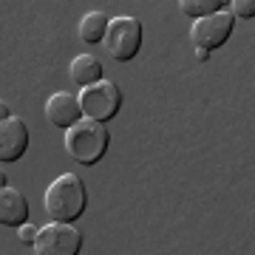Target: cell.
<instances>
[{
  "label": "cell",
  "instance_id": "obj_2",
  "mask_svg": "<svg viewBox=\"0 0 255 255\" xmlns=\"http://www.w3.org/2000/svg\"><path fill=\"white\" fill-rule=\"evenodd\" d=\"M108 142H111L108 128L102 122H94V119H80L77 125L65 130V150L74 162L85 164V167L97 164L105 156Z\"/></svg>",
  "mask_w": 255,
  "mask_h": 255
},
{
  "label": "cell",
  "instance_id": "obj_11",
  "mask_svg": "<svg viewBox=\"0 0 255 255\" xmlns=\"http://www.w3.org/2000/svg\"><path fill=\"white\" fill-rule=\"evenodd\" d=\"M108 23H111V20L105 17L102 11H88V14L80 20V40L85 43V46H94V43L105 40Z\"/></svg>",
  "mask_w": 255,
  "mask_h": 255
},
{
  "label": "cell",
  "instance_id": "obj_15",
  "mask_svg": "<svg viewBox=\"0 0 255 255\" xmlns=\"http://www.w3.org/2000/svg\"><path fill=\"white\" fill-rule=\"evenodd\" d=\"M6 119H11V108L0 100V122H6Z\"/></svg>",
  "mask_w": 255,
  "mask_h": 255
},
{
  "label": "cell",
  "instance_id": "obj_14",
  "mask_svg": "<svg viewBox=\"0 0 255 255\" xmlns=\"http://www.w3.org/2000/svg\"><path fill=\"white\" fill-rule=\"evenodd\" d=\"M37 233H40V227H34V224H23V227H17V238L23 241V244H31L34 247V241H37Z\"/></svg>",
  "mask_w": 255,
  "mask_h": 255
},
{
  "label": "cell",
  "instance_id": "obj_5",
  "mask_svg": "<svg viewBox=\"0 0 255 255\" xmlns=\"http://www.w3.org/2000/svg\"><path fill=\"white\" fill-rule=\"evenodd\" d=\"M82 250V233L71 224H48L37 233L34 255H80Z\"/></svg>",
  "mask_w": 255,
  "mask_h": 255
},
{
  "label": "cell",
  "instance_id": "obj_6",
  "mask_svg": "<svg viewBox=\"0 0 255 255\" xmlns=\"http://www.w3.org/2000/svg\"><path fill=\"white\" fill-rule=\"evenodd\" d=\"M233 34V14L227 9L216 11L210 17H201L190 26V40L193 46L201 48V51H213V48L224 46Z\"/></svg>",
  "mask_w": 255,
  "mask_h": 255
},
{
  "label": "cell",
  "instance_id": "obj_4",
  "mask_svg": "<svg viewBox=\"0 0 255 255\" xmlns=\"http://www.w3.org/2000/svg\"><path fill=\"white\" fill-rule=\"evenodd\" d=\"M105 51H108L117 63H130L142 48V23L136 17H114L105 31Z\"/></svg>",
  "mask_w": 255,
  "mask_h": 255
},
{
  "label": "cell",
  "instance_id": "obj_13",
  "mask_svg": "<svg viewBox=\"0 0 255 255\" xmlns=\"http://www.w3.org/2000/svg\"><path fill=\"white\" fill-rule=\"evenodd\" d=\"M230 14H233V20L236 17L253 20L255 17V3L253 0H233V3H230Z\"/></svg>",
  "mask_w": 255,
  "mask_h": 255
},
{
  "label": "cell",
  "instance_id": "obj_3",
  "mask_svg": "<svg viewBox=\"0 0 255 255\" xmlns=\"http://www.w3.org/2000/svg\"><path fill=\"white\" fill-rule=\"evenodd\" d=\"M77 100H80L82 117L102 122V125L117 117L119 108H122V91H119L117 82H108V80H100L88 85V88H82Z\"/></svg>",
  "mask_w": 255,
  "mask_h": 255
},
{
  "label": "cell",
  "instance_id": "obj_10",
  "mask_svg": "<svg viewBox=\"0 0 255 255\" xmlns=\"http://www.w3.org/2000/svg\"><path fill=\"white\" fill-rule=\"evenodd\" d=\"M102 63L94 54H80L71 60V80L80 85V88H88L94 82L102 80Z\"/></svg>",
  "mask_w": 255,
  "mask_h": 255
},
{
  "label": "cell",
  "instance_id": "obj_16",
  "mask_svg": "<svg viewBox=\"0 0 255 255\" xmlns=\"http://www.w3.org/2000/svg\"><path fill=\"white\" fill-rule=\"evenodd\" d=\"M196 60H199V63H207V60H210V51H201V48H196Z\"/></svg>",
  "mask_w": 255,
  "mask_h": 255
},
{
  "label": "cell",
  "instance_id": "obj_7",
  "mask_svg": "<svg viewBox=\"0 0 255 255\" xmlns=\"http://www.w3.org/2000/svg\"><path fill=\"white\" fill-rule=\"evenodd\" d=\"M28 150V128L23 119L11 117L6 122H0V162L9 164L23 159Z\"/></svg>",
  "mask_w": 255,
  "mask_h": 255
},
{
  "label": "cell",
  "instance_id": "obj_12",
  "mask_svg": "<svg viewBox=\"0 0 255 255\" xmlns=\"http://www.w3.org/2000/svg\"><path fill=\"white\" fill-rule=\"evenodd\" d=\"M227 6L224 0H179V9L182 14H190L193 20H201V17H210Z\"/></svg>",
  "mask_w": 255,
  "mask_h": 255
},
{
  "label": "cell",
  "instance_id": "obj_9",
  "mask_svg": "<svg viewBox=\"0 0 255 255\" xmlns=\"http://www.w3.org/2000/svg\"><path fill=\"white\" fill-rule=\"evenodd\" d=\"M28 199L20 190H0V227H23L28 221Z\"/></svg>",
  "mask_w": 255,
  "mask_h": 255
},
{
  "label": "cell",
  "instance_id": "obj_8",
  "mask_svg": "<svg viewBox=\"0 0 255 255\" xmlns=\"http://www.w3.org/2000/svg\"><path fill=\"white\" fill-rule=\"evenodd\" d=\"M46 119L51 122L54 128H63L68 130L71 125H77L82 119V108H80V100L68 91H57L46 100Z\"/></svg>",
  "mask_w": 255,
  "mask_h": 255
},
{
  "label": "cell",
  "instance_id": "obj_17",
  "mask_svg": "<svg viewBox=\"0 0 255 255\" xmlns=\"http://www.w3.org/2000/svg\"><path fill=\"white\" fill-rule=\"evenodd\" d=\"M6 184H9V176H6V170H0V190H3Z\"/></svg>",
  "mask_w": 255,
  "mask_h": 255
},
{
  "label": "cell",
  "instance_id": "obj_1",
  "mask_svg": "<svg viewBox=\"0 0 255 255\" xmlns=\"http://www.w3.org/2000/svg\"><path fill=\"white\" fill-rule=\"evenodd\" d=\"M46 213L57 224H71L85 213L88 207V187L77 173H63L48 184L46 196H43Z\"/></svg>",
  "mask_w": 255,
  "mask_h": 255
}]
</instances>
